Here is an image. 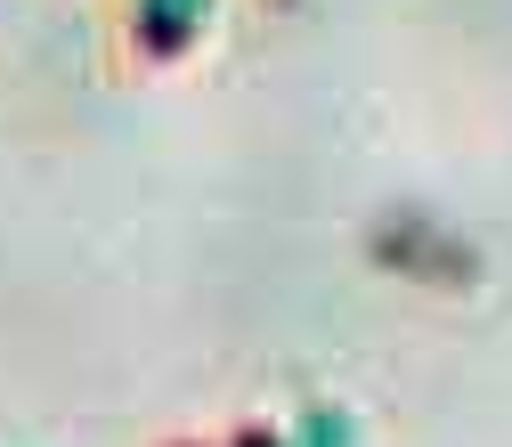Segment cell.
<instances>
[{"label": "cell", "instance_id": "1", "mask_svg": "<svg viewBox=\"0 0 512 447\" xmlns=\"http://www.w3.org/2000/svg\"><path fill=\"white\" fill-rule=\"evenodd\" d=\"M131 25H139L147 57H179V49H196V33L212 25V0H131Z\"/></svg>", "mask_w": 512, "mask_h": 447}, {"label": "cell", "instance_id": "2", "mask_svg": "<svg viewBox=\"0 0 512 447\" xmlns=\"http://www.w3.org/2000/svg\"><path fill=\"white\" fill-rule=\"evenodd\" d=\"M285 447H358V423L334 415V407H317V415H301V423L285 431Z\"/></svg>", "mask_w": 512, "mask_h": 447}, {"label": "cell", "instance_id": "3", "mask_svg": "<svg viewBox=\"0 0 512 447\" xmlns=\"http://www.w3.org/2000/svg\"><path fill=\"white\" fill-rule=\"evenodd\" d=\"M236 447H285V431H252V439H236Z\"/></svg>", "mask_w": 512, "mask_h": 447}]
</instances>
